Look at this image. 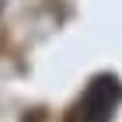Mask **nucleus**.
<instances>
[{
    "label": "nucleus",
    "mask_w": 122,
    "mask_h": 122,
    "mask_svg": "<svg viewBox=\"0 0 122 122\" xmlns=\"http://www.w3.org/2000/svg\"><path fill=\"white\" fill-rule=\"evenodd\" d=\"M115 94H119L115 80H98V87L87 94V101H84V122H105L108 112H112V98Z\"/></svg>",
    "instance_id": "nucleus-1"
}]
</instances>
